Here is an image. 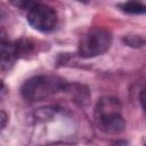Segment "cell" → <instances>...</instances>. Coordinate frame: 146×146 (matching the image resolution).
<instances>
[{"instance_id": "1", "label": "cell", "mask_w": 146, "mask_h": 146, "mask_svg": "<svg viewBox=\"0 0 146 146\" xmlns=\"http://www.w3.org/2000/svg\"><path fill=\"white\" fill-rule=\"evenodd\" d=\"M67 82L56 75H35L24 82L21 88L22 96L30 102H40L65 91Z\"/></svg>"}, {"instance_id": "2", "label": "cell", "mask_w": 146, "mask_h": 146, "mask_svg": "<svg viewBox=\"0 0 146 146\" xmlns=\"http://www.w3.org/2000/svg\"><path fill=\"white\" fill-rule=\"evenodd\" d=\"M95 121L98 128L107 135H117L124 129L120 102L112 97H102L95 108Z\"/></svg>"}, {"instance_id": "3", "label": "cell", "mask_w": 146, "mask_h": 146, "mask_svg": "<svg viewBox=\"0 0 146 146\" xmlns=\"http://www.w3.org/2000/svg\"><path fill=\"white\" fill-rule=\"evenodd\" d=\"M112 43V34L103 27H92L88 30L78 44V51L81 57L91 58L107 51Z\"/></svg>"}, {"instance_id": "4", "label": "cell", "mask_w": 146, "mask_h": 146, "mask_svg": "<svg viewBox=\"0 0 146 146\" xmlns=\"http://www.w3.org/2000/svg\"><path fill=\"white\" fill-rule=\"evenodd\" d=\"M26 18L32 27L41 32H50L57 24L56 11L51 7L40 2L27 9Z\"/></svg>"}, {"instance_id": "5", "label": "cell", "mask_w": 146, "mask_h": 146, "mask_svg": "<svg viewBox=\"0 0 146 146\" xmlns=\"http://www.w3.org/2000/svg\"><path fill=\"white\" fill-rule=\"evenodd\" d=\"M31 44L29 41H15V42H2L0 44V66L8 70L14 65L21 55L30 51Z\"/></svg>"}, {"instance_id": "6", "label": "cell", "mask_w": 146, "mask_h": 146, "mask_svg": "<svg viewBox=\"0 0 146 146\" xmlns=\"http://www.w3.org/2000/svg\"><path fill=\"white\" fill-rule=\"evenodd\" d=\"M120 8L128 14H144L145 5L143 0H127L124 3L120 5Z\"/></svg>"}, {"instance_id": "7", "label": "cell", "mask_w": 146, "mask_h": 146, "mask_svg": "<svg viewBox=\"0 0 146 146\" xmlns=\"http://www.w3.org/2000/svg\"><path fill=\"white\" fill-rule=\"evenodd\" d=\"M9 2L21 9H29L32 6L39 3V0H9Z\"/></svg>"}, {"instance_id": "8", "label": "cell", "mask_w": 146, "mask_h": 146, "mask_svg": "<svg viewBox=\"0 0 146 146\" xmlns=\"http://www.w3.org/2000/svg\"><path fill=\"white\" fill-rule=\"evenodd\" d=\"M138 40H143V38L141 36H139V35H133V36H128L127 35V38H125V41H127V43L129 44V46H131V47H141L143 44H144V42H138Z\"/></svg>"}, {"instance_id": "9", "label": "cell", "mask_w": 146, "mask_h": 146, "mask_svg": "<svg viewBox=\"0 0 146 146\" xmlns=\"http://www.w3.org/2000/svg\"><path fill=\"white\" fill-rule=\"evenodd\" d=\"M7 121H8V115H7V113L0 110V132H1V131L3 130V128L6 127Z\"/></svg>"}, {"instance_id": "10", "label": "cell", "mask_w": 146, "mask_h": 146, "mask_svg": "<svg viewBox=\"0 0 146 146\" xmlns=\"http://www.w3.org/2000/svg\"><path fill=\"white\" fill-rule=\"evenodd\" d=\"M78 1H80V2H84V3H87L89 0H78Z\"/></svg>"}]
</instances>
